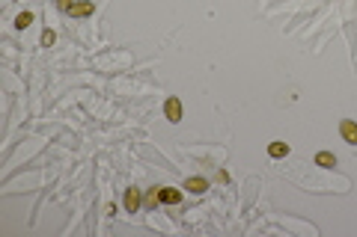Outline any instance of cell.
<instances>
[{
	"instance_id": "7a4b0ae2",
	"label": "cell",
	"mask_w": 357,
	"mask_h": 237,
	"mask_svg": "<svg viewBox=\"0 0 357 237\" xmlns=\"http://www.w3.org/2000/svg\"><path fill=\"white\" fill-rule=\"evenodd\" d=\"M92 9H95L92 0H81V3H71L66 12H68L71 18H87V15H92Z\"/></svg>"
},
{
	"instance_id": "3957f363",
	"label": "cell",
	"mask_w": 357,
	"mask_h": 237,
	"mask_svg": "<svg viewBox=\"0 0 357 237\" xmlns=\"http://www.w3.org/2000/svg\"><path fill=\"white\" fill-rule=\"evenodd\" d=\"M164 113H167V118H170V122H182V101H178L176 95H173V98H167Z\"/></svg>"
},
{
	"instance_id": "52a82bcc",
	"label": "cell",
	"mask_w": 357,
	"mask_h": 237,
	"mask_svg": "<svg viewBox=\"0 0 357 237\" xmlns=\"http://www.w3.org/2000/svg\"><path fill=\"white\" fill-rule=\"evenodd\" d=\"M315 163L325 166V169H331V166H336V157H334L331 151H318V154H315Z\"/></svg>"
},
{
	"instance_id": "ba28073f",
	"label": "cell",
	"mask_w": 357,
	"mask_h": 237,
	"mask_svg": "<svg viewBox=\"0 0 357 237\" xmlns=\"http://www.w3.org/2000/svg\"><path fill=\"white\" fill-rule=\"evenodd\" d=\"M158 202H161V187H152V190L146 193V202H143V205L152 211V208H158Z\"/></svg>"
},
{
	"instance_id": "6da1fadb",
	"label": "cell",
	"mask_w": 357,
	"mask_h": 237,
	"mask_svg": "<svg viewBox=\"0 0 357 237\" xmlns=\"http://www.w3.org/2000/svg\"><path fill=\"white\" fill-rule=\"evenodd\" d=\"M140 205H143V193H140L137 187H128V190H125V211H128V214H137Z\"/></svg>"
},
{
	"instance_id": "7c38bea8",
	"label": "cell",
	"mask_w": 357,
	"mask_h": 237,
	"mask_svg": "<svg viewBox=\"0 0 357 237\" xmlns=\"http://www.w3.org/2000/svg\"><path fill=\"white\" fill-rule=\"evenodd\" d=\"M71 3H75V0H60V9H63V12H66V9H68V6H71Z\"/></svg>"
},
{
	"instance_id": "8992f818",
	"label": "cell",
	"mask_w": 357,
	"mask_h": 237,
	"mask_svg": "<svg viewBox=\"0 0 357 237\" xmlns=\"http://www.w3.org/2000/svg\"><path fill=\"white\" fill-rule=\"evenodd\" d=\"M185 190H188V193H205V190H208V181H205V178H188V181H185Z\"/></svg>"
},
{
	"instance_id": "277c9868",
	"label": "cell",
	"mask_w": 357,
	"mask_h": 237,
	"mask_svg": "<svg viewBox=\"0 0 357 237\" xmlns=\"http://www.w3.org/2000/svg\"><path fill=\"white\" fill-rule=\"evenodd\" d=\"M339 134H342V139H345L348 145H357V125L351 122V118H345V122L339 125Z\"/></svg>"
},
{
	"instance_id": "30bf717a",
	"label": "cell",
	"mask_w": 357,
	"mask_h": 237,
	"mask_svg": "<svg viewBox=\"0 0 357 237\" xmlns=\"http://www.w3.org/2000/svg\"><path fill=\"white\" fill-rule=\"evenodd\" d=\"M30 24H33V12H21V15L15 18V27H18V30H27Z\"/></svg>"
},
{
	"instance_id": "9c48e42d",
	"label": "cell",
	"mask_w": 357,
	"mask_h": 237,
	"mask_svg": "<svg viewBox=\"0 0 357 237\" xmlns=\"http://www.w3.org/2000/svg\"><path fill=\"white\" fill-rule=\"evenodd\" d=\"M268 154L271 157H286V154H289V145H286V142H271L268 145Z\"/></svg>"
},
{
	"instance_id": "5b68a950",
	"label": "cell",
	"mask_w": 357,
	"mask_h": 237,
	"mask_svg": "<svg viewBox=\"0 0 357 237\" xmlns=\"http://www.w3.org/2000/svg\"><path fill=\"white\" fill-rule=\"evenodd\" d=\"M161 202H164V205H178V202H182V190L161 187Z\"/></svg>"
},
{
	"instance_id": "8fae6325",
	"label": "cell",
	"mask_w": 357,
	"mask_h": 237,
	"mask_svg": "<svg viewBox=\"0 0 357 237\" xmlns=\"http://www.w3.org/2000/svg\"><path fill=\"white\" fill-rule=\"evenodd\" d=\"M54 39H57V33H54V30H45V33H42V45H45V48L54 45Z\"/></svg>"
}]
</instances>
